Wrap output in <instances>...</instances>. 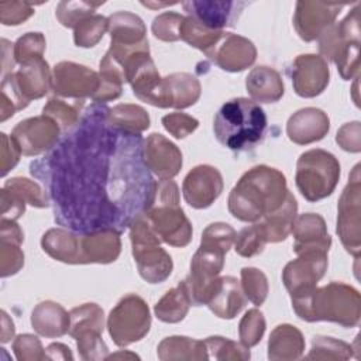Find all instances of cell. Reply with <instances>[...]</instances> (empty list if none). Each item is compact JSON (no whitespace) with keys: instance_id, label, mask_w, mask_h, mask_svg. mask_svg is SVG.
Masks as SVG:
<instances>
[{"instance_id":"obj_45","label":"cell","mask_w":361,"mask_h":361,"mask_svg":"<svg viewBox=\"0 0 361 361\" xmlns=\"http://www.w3.org/2000/svg\"><path fill=\"white\" fill-rule=\"evenodd\" d=\"M241 289L245 298L255 306H261L268 296L267 275L254 267H244L241 269Z\"/></svg>"},{"instance_id":"obj_1","label":"cell","mask_w":361,"mask_h":361,"mask_svg":"<svg viewBox=\"0 0 361 361\" xmlns=\"http://www.w3.org/2000/svg\"><path fill=\"white\" fill-rule=\"evenodd\" d=\"M107 113L106 104H90L52 149L30 164L55 221L73 233H123L154 199L157 180L144 161L142 135L113 127Z\"/></svg>"},{"instance_id":"obj_59","label":"cell","mask_w":361,"mask_h":361,"mask_svg":"<svg viewBox=\"0 0 361 361\" xmlns=\"http://www.w3.org/2000/svg\"><path fill=\"white\" fill-rule=\"evenodd\" d=\"M45 360H73V354L68 345L52 343L45 348Z\"/></svg>"},{"instance_id":"obj_24","label":"cell","mask_w":361,"mask_h":361,"mask_svg":"<svg viewBox=\"0 0 361 361\" xmlns=\"http://www.w3.org/2000/svg\"><path fill=\"white\" fill-rule=\"evenodd\" d=\"M116 230H97L80 234L79 264H110L121 252V240Z\"/></svg>"},{"instance_id":"obj_18","label":"cell","mask_w":361,"mask_h":361,"mask_svg":"<svg viewBox=\"0 0 361 361\" xmlns=\"http://www.w3.org/2000/svg\"><path fill=\"white\" fill-rule=\"evenodd\" d=\"M223 176L212 165H197L188 172L182 183L185 202L193 209H207L223 192Z\"/></svg>"},{"instance_id":"obj_27","label":"cell","mask_w":361,"mask_h":361,"mask_svg":"<svg viewBox=\"0 0 361 361\" xmlns=\"http://www.w3.org/2000/svg\"><path fill=\"white\" fill-rule=\"evenodd\" d=\"M31 326L37 334L47 338H56L69 331L71 316L59 303L44 300L32 309Z\"/></svg>"},{"instance_id":"obj_28","label":"cell","mask_w":361,"mask_h":361,"mask_svg":"<svg viewBox=\"0 0 361 361\" xmlns=\"http://www.w3.org/2000/svg\"><path fill=\"white\" fill-rule=\"evenodd\" d=\"M245 89L255 103H275L285 93L279 72L265 65L251 69L245 78Z\"/></svg>"},{"instance_id":"obj_57","label":"cell","mask_w":361,"mask_h":361,"mask_svg":"<svg viewBox=\"0 0 361 361\" xmlns=\"http://www.w3.org/2000/svg\"><path fill=\"white\" fill-rule=\"evenodd\" d=\"M25 202L16 195L14 192L1 188L0 190V206H1V219L18 220L25 212Z\"/></svg>"},{"instance_id":"obj_33","label":"cell","mask_w":361,"mask_h":361,"mask_svg":"<svg viewBox=\"0 0 361 361\" xmlns=\"http://www.w3.org/2000/svg\"><path fill=\"white\" fill-rule=\"evenodd\" d=\"M158 358L172 360H209V353L203 340H195L186 336L165 337L157 348Z\"/></svg>"},{"instance_id":"obj_22","label":"cell","mask_w":361,"mask_h":361,"mask_svg":"<svg viewBox=\"0 0 361 361\" xmlns=\"http://www.w3.org/2000/svg\"><path fill=\"white\" fill-rule=\"evenodd\" d=\"M330 130L329 116L317 107H305L293 113L286 123L288 138L298 145L323 140Z\"/></svg>"},{"instance_id":"obj_49","label":"cell","mask_w":361,"mask_h":361,"mask_svg":"<svg viewBox=\"0 0 361 361\" xmlns=\"http://www.w3.org/2000/svg\"><path fill=\"white\" fill-rule=\"evenodd\" d=\"M235 235L237 233L230 224L221 221L212 223L203 230L200 245L212 247L227 254L235 241Z\"/></svg>"},{"instance_id":"obj_29","label":"cell","mask_w":361,"mask_h":361,"mask_svg":"<svg viewBox=\"0 0 361 361\" xmlns=\"http://www.w3.org/2000/svg\"><path fill=\"white\" fill-rule=\"evenodd\" d=\"M305 338L299 329L292 324H278L269 334L268 358L271 361H292L302 357Z\"/></svg>"},{"instance_id":"obj_48","label":"cell","mask_w":361,"mask_h":361,"mask_svg":"<svg viewBox=\"0 0 361 361\" xmlns=\"http://www.w3.org/2000/svg\"><path fill=\"white\" fill-rule=\"evenodd\" d=\"M267 244V238L262 233L261 226L254 223L252 226L244 227L237 235L234 241V250L238 255L244 258H251L264 251V247Z\"/></svg>"},{"instance_id":"obj_37","label":"cell","mask_w":361,"mask_h":361,"mask_svg":"<svg viewBox=\"0 0 361 361\" xmlns=\"http://www.w3.org/2000/svg\"><path fill=\"white\" fill-rule=\"evenodd\" d=\"M85 106V100H68L62 97H52L42 107V114L54 118L61 127L62 133L71 130L79 121L82 116V109Z\"/></svg>"},{"instance_id":"obj_20","label":"cell","mask_w":361,"mask_h":361,"mask_svg":"<svg viewBox=\"0 0 361 361\" xmlns=\"http://www.w3.org/2000/svg\"><path fill=\"white\" fill-rule=\"evenodd\" d=\"M206 56L226 72H241L255 62L257 48L243 35L224 32Z\"/></svg>"},{"instance_id":"obj_54","label":"cell","mask_w":361,"mask_h":361,"mask_svg":"<svg viewBox=\"0 0 361 361\" xmlns=\"http://www.w3.org/2000/svg\"><path fill=\"white\" fill-rule=\"evenodd\" d=\"M34 14V6L27 1H1L0 23L3 25H20Z\"/></svg>"},{"instance_id":"obj_35","label":"cell","mask_w":361,"mask_h":361,"mask_svg":"<svg viewBox=\"0 0 361 361\" xmlns=\"http://www.w3.org/2000/svg\"><path fill=\"white\" fill-rule=\"evenodd\" d=\"M107 120L113 127L135 134H141L149 127V116L147 110L130 103L117 104L109 109Z\"/></svg>"},{"instance_id":"obj_34","label":"cell","mask_w":361,"mask_h":361,"mask_svg":"<svg viewBox=\"0 0 361 361\" xmlns=\"http://www.w3.org/2000/svg\"><path fill=\"white\" fill-rule=\"evenodd\" d=\"M190 305L192 302L185 282L180 281L157 302L154 313L157 319L164 323H179L186 317Z\"/></svg>"},{"instance_id":"obj_15","label":"cell","mask_w":361,"mask_h":361,"mask_svg":"<svg viewBox=\"0 0 361 361\" xmlns=\"http://www.w3.org/2000/svg\"><path fill=\"white\" fill-rule=\"evenodd\" d=\"M327 252L305 251L288 262L282 271V282L290 296L313 289L327 271Z\"/></svg>"},{"instance_id":"obj_13","label":"cell","mask_w":361,"mask_h":361,"mask_svg":"<svg viewBox=\"0 0 361 361\" xmlns=\"http://www.w3.org/2000/svg\"><path fill=\"white\" fill-rule=\"evenodd\" d=\"M99 86V72L85 65L62 61L52 69V90L58 97L71 100L93 99Z\"/></svg>"},{"instance_id":"obj_50","label":"cell","mask_w":361,"mask_h":361,"mask_svg":"<svg viewBox=\"0 0 361 361\" xmlns=\"http://www.w3.org/2000/svg\"><path fill=\"white\" fill-rule=\"evenodd\" d=\"M183 16L173 11H165L157 16L152 21L151 31L155 38L165 41V42H175L180 39L179 30L183 21Z\"/></svg>"},{"instance_id":"obj_12","label":"cell","mask_w":361,"mask_h":361,"mask_svg":"<svg viewBox=\"0 0 361 361\" xmlns=\"http://www.w3.org/2000/svg\"><path fill=\"white\" fill-rule=\"evenodd\" d=\"M224 252L206 245H199L193 254L190 272L183 279L192 305L202 306L207 303L224 267Z\"/></svg>"},{"instance_id":"obj_36","label":"cell","mask_w":361,"mask_h":361,"mask_svg":"<svg viewBox=\"0 0 361 361\" xmlns=\"http://www.w3.org/2000/svg\"><path fill=\"white\" fill-rule=\"evenodd\" d=\"M226 31H214L210 30L200 23H197L195 18L186 16L180 24L179 37L182 41L189 44L193 48H197L204 55H207L214 45L220 41V38L224 35Z\"/></svg>"},{"instance_id":"obj_61","label":"cell","mask_w":361,"mask_h":361,"mask_svg":"<svg viewBox=\"0 0 361 361\" xmlns=\"http://www.w3.org/2000/svg\"><path fill=\"white\" fill-rule=\"evenodd\" d=\"M111 358H140V357L137 354H134V353H123V351H120V353L107 355L106 360H111Z\"/></svg>"},{"instance_id":"obj_42","label":"cell","mask_w":361,"mask_h":361,"mask_svg":"<svg viewBox=\"0 0 361 361\" xmlns=\"http://www.w3.org/2000/svg\"><path fill=\"white\" fill-rule=\"evenodd\" d=\"M104 1H61L56 6L55 16L61 25L66 28H75L85 18L96 14V8L100 7Z\"/></svg>"},{"instance_id":"obj_2","label":"cell","mask_w":361,"mask_h":361,"mask_svg":"<svg viewBox=\"0 0 361 361\" xmlns=\"http://www.w3.org/2000/svg\"><path fill=\"white\" fill-rule=\"evenodd\" d=\"M288 192L286 178L281 171L268 165H257L233 186L227 207L237 220L257 223L275 212L283 203Z\"/></svg>"},{"instance_id":"obj_41","label":"cell","mask_w":361,"mask_h":361,"mask_svg":"<svg viewBox=\"0 0 361 361\" xmlns=\"http://www.w3.org/2000/svg\"><path fill=\"white\" fill-rule=\"evenodd\" d=\"M76 341L79 355L85 361L106 360L109 348L102 338V333L93 329H85L71 336Z\"/></svg>"},{"instance_id":"obj_32","label":"cell","mask_w":361,"mask_h":361,"mask_svg":"<svg viewBox=\"0 0 361 361\" xmlns=\"http://www.w3.org/2000/svg\"><path fill=\"white\" fill-rule=\"evenodd\" d=\"M80 234L66 228H49L41 238V247L51 258L65 264H79Z\"/></svg>"},{"instance_id":"obj_17","label":"cell","mask_w":361,"mask_h":361,"mask_svg":"<svg viewBox=\"0 0 361 361\" xmlns=\"http://www.w3.org/2000/svg\"><path fill=\"white\" fill-rule=\"evenodd\" d=\"M293 90L300 97H316L324 92L330 82L327 61L316 54L298 55L289 69Z\"/></svg>"},{"instance_id":"obj_43","label":"cell","mask_w":361,"mask_h":361,"mask_svg":"<svg viewBox=\"0 0 361 361\" xmlns=\"http://www.w3.org/2000/svg\"><path fill=\"white\" fill-rule=\"evenodd\" d=\"M209 353V358H214L219 361L224 360H250V348L244 347L241 343L233 341L220 336H210L203 340Z\"/></svg>"},{"instance_id":"obj_10","label":"cell","mask_w":361,"mask_h":361,"mask_svg":"<svg viewBox=\"0 0 361 361\" xmlns=\"http://www.w3.org/2000/svg\"><path fill=\"white\" fill-rule=\"evenodd\" d=\"M149 327V307L147 302L135 293L123 296L107 317L109 334L118 347H127L142 340L148 334Z\"/></svg>"},{"instance_id":"obj_25","label":"cell","mask_w":361,"mask_h":361,"mask_svg":"<svg viewBox=\"0 0 361 361\" xmlns=\"http://www.w3.org/2000/svg\"><path fill=\"white\" fill-rule=\"evenodd\" d=\"M293 251L302 254L305 251L329 252L331 237L327 233L324 219L317 213H303L296 217L293 228Z\"/></svg>"},{"instance_id":"obj_9","label":"cell","mask_w":361,"mask_h":361,"mask_svg":"<svg viewBox=\"0 0 361 361\" xmlns=\"http://www.w3.org/2000/svg\"><path fill=\"white\" fill-rule=\"evenodd\" d=\"M130 230V241L140 276L148 283H161L169 278L173 269L171 255L159 245L161 240L149 226L147 217H137Z\"/></svg>"},{"instance_id":"obj_40","label":"cell","mask_w":361,"mask_h":361,"mask_svg":"<svg viewBox=\"0 0 361 361\" xmlns=\"http://www.w3.org/2000/svg\"><path fill=\"white\" fill-rule=\"evenodd\" d=\"M107 27H109L107 17L102 14H93L85 18L73 28L75 45L80 48L94 47L106 34Z\"/></svg>"},{"instance_id":"obj_60","label":"cell","mask_w":361,"mask_h":361,"mask_svg":"<svg viewBox=\"0 0 361 361\" xmlns=\"http://www.w3.org/2000/svg\"><path fill=\"white\" fill-rule=\"evenodd\" d=\"M14 330H16V327H14L13 320L8 317V314L4 310H1V338H0V341L3 344L8 343L14 337Z\"/></svg>"},{"instance_id":"obj_55","label":"cell","mask_w":361,"mask_h":361,"mask_svg":"<svg viewBox=\"0 0 361 361\" xmlns=\"http://www.w3.org/2000/svg\"><path fill=\"white\" fill-rule=\"evenodd\" d=\"M336 142L347 152L361 151V126L360 121H351L341 126L336 135Z\"/></svg>"},{"instance_id":"obj_39","label":"cell","mask_w":361,"mask_h":361,"mask_svg":"<svg viewBox=\"0 0 361 361\" xmlns=\"http://www.w3.org/2000/svg\"><path fill=\"white\" fill-rule=\"evenodd\" d=\"M69 316H71V326L68 331L69 336L85 329H93L103 333L104 312L96 303H83L80 306H76L69 312Z\"/></svg>"},{"instance_id":"obj_4","label":"cell","mask_w":361,"mask_h":361,"mask_svg":"<svg viewBox=\"0 0 361 361\" xmlns=\"http://www.w3.org/2000/svg\"><path fill=\"white\" fill-rule=\"evenodd\" d=\"M267 114L251 99L235 97L226 102L214 116L216 140L233 151L255 148L265 135Z\"/></svg>"},{"instance_id":"obj_19","label":"cell","mask_w":361,"mask_h":361,"mask_svg":"<svg viewBox=\"0 0 361 361\" xmlns=\"http://www.w3.org/2000/svg\"><path fill=\"white\" fill-rule=\"evenodd\" d=\"M142 154L149 172L161 180L175 178L183 164L180 149L159 133H152L144 140Z\"/></svg>"},{"instance_id":"obj_58","label":"cell","mask_w":361,"mask_h":361,"mask_svg":"<svg viewBox=\"0 0 361 361\" xmlns=\"http://www.w3.org/2000/svg\"><path fill=\"white\" fill-rule=\"evenodd\" d=\"M0 241L17 243V244L21 245L23 241H24V233L14 220L1 219V221H0Z\"/></svg>"},{"instance_id":"obj_5","label":"cell","mask_w":361,"mask_h":361,"mask_svg":"<svg viewBox=\"0 0 361 361\" xmlns=\"http://www.w3.org/2000/svg\"><path fill=\"white\" fill-rule=\"evenodd\" d=\"M179 202L178 185L172 179L158 180L152 203L144 216L162 243L182 248L190 243L193 230Z\"/></svg>"},{"instance_id":"obj_52","label":"cell","mask_w":361,"mask_h":361,"mask_svg":"<svg viewBox=\"0 0 361 361\" xmlns=\"http://www.w3.org/2000/svg\"><path fill=\"white\" fill-rule=\"evenodd\" d=\"M21 245L10 241H0V275L7 278L17 274L24 265V252Z\"/></svg>"},{"instance_id":"obj_53","label":"cell","mask_w":361,"mask_h":361,"mask_svg":"<svg viewBox=\"0 0 361 361\" xmlns=\"http://www.w3.org/2000/svg\"><path fill=\"white\" fill-rule=\"evenodd\" d=\"M164 128L178 140H182L192 134L199 127V120L186 113H169L162 117Z\"/></svg>"},{"instance_id":"obj_46","label":"cell","mask_w":361,"mask_h":361,"mask_svg":"<svg viewBox=\"0 0 361 361\" xmlns=\"http://www.w3.org/2000/svg\"><path fill=\"white\" fill-rule=\"evenodd\" d=\"M265 317L258 309L247 310L238 324L240 343L247 348L257 345L265 333Z\"/></svg>"},{"instance_id":"obj_26","label":"cell","mask_w":361,"mask_h":361,"mask_svg":"<svg viewBox=\"0 0 361 361\" xmlns=\"http://www.w3.org/2000/svg\"><path fill=\"white\" fill-rule=\"evenodd\" d=\"M245 300L247 298L237 278L219 276L206 306L214 316L230 320L244 309Z\"/></svg>"},{"instance_id":"obj_23","label":"cell","mask_w":361,"mask_h":361,"mask_svg":"<svg viewBox=\"0 0 361 361\" xmlns=\"http://www.w3.org/2000/svg\"><path fill=\"white\" fill-rule=\"evenodd\" d=\"M202 93L200 82L188 72H175L162 78L159 89V109H188L193 106Z\"/></svg>"},{"instance_id":"obj_14","label":"cell","mask_w":361,"mask_h":361,"mask_svg":"<svg viewBox=\"0 0 361 361\" xmlns=\"http://www.w3.org/2000/svg\"><path fill=\"white\" fill-rule=\"evenodd\" d=\"M61 127L48 116L30 117L20 121L11 131L13 140L23 155L35 157L52 149L61 138Z\"/></svg>"},{"instance_id":"obj_7","label":"cell","mask_w":361,"mask_h":361,"mask_svg":"<svg viewBox=\"0 0 361 361\" xmlns=\"http://www.w3.org/2000/svg\"><path fill=\"white\" fill-rule=\"evenodd\" d=\"M320 56L331 61L344 80L360 76V4L338 23L329 27L319 38Z\"/></svg>"},{"instance_id":"obj_6","label":"cell","mask_w":361,"mask_h":361,"mask_svg":"<svg viewBox=\"0 0 361 361\" xmlns=\"http://www.w3.org/2000/svg\"><path fill=\"white\" fill-rule=\"evenodd\" d=\"M52 89V73L44 58L20 65L18 71L1 79L0 120L6 121L17 110L25 109L31 100L44 97Z\"/></svg>"},{"instance_id":"obj_44","label":"cell","mask_w":361,"mask_h":361,"mask_svg":"<svg viewBox=\"0 0 361 361\" xmlns=\"http://www.w3.org/2000/svg\"><path fill=\"white\" fill-rule=\"evenodd\" d=\"M3 188L14 192L25 203H28L34 207L42 209V207H48L51 204L45 189L28 178H23V176L11 178V179L6 180Z\"/></svg>"},{"instance_id":"obj_8","label":"cell","mask_w":361,"mask_h":361,"mask_svg":"<svg viewBox=\"0 0 361 361\" xmlns=\"http://www.w3.org/2000/svg\"><path fill=\"white\" fill-rule=\"evenodd\" d=\"M340 180V162L329 151L313 148L298 158L295 183L309 202L330 196Z\"/></svg>"},{"instance_id":"obj_16","label":"cell","mask_w":361,"mask_h":361,"mask_svg":"<svg viewBox=\"0 0 361 361\" xmlns=\"http://www.w3.org/2000/svg\"><path fill=\"white\" fill-rule=\"evenodd\" d=\"M345 7L343 3H323L303 0L298 1L293 14V27L300 39L312 42L336 23L337 16Z\"/></svg>"},{"instance_id":"obj_31","label":"cell","mask_w":361,"mask_h":361,"mask_svg":"<svg viewBox=\"0 0 361 361\" xmlns=\"http://www.w3.org/2000/svg\"><path fill=\"white\" fill-rule=\"evenodd\" d=\"M110 44L114 45H138L147 39V27L144 21L134 13L117 11L107 17Z\"/></svg>"},{"instance_id":"obj_51","label":"cell","mask_w":361,"mask_h":361,"mask_svg":"<svg viewBox=\"0 0 361 361\" xmlns=\"http://www.w3.org/2000/svg\"><path fill=\"white\" fill-rule=\"evenodd\" d=\"M13 350L18 361H39L45 360V348L39 338L34 334H20L13 343Z\"/></svg>"},{"instance_id":"obj_11","label":"cell","mask_w":361,"mask_h":361,"mask_svg":"<svg viewBox=\"0 0 361 361\" xmlns=\"http://www.w3.org/2000/svg\"><path fill=\"white\" fill-rule=\"evenodd\" d=\"M347 252L358 258L361 252V176L357 164L348 178L337 204V228Z\"/></svg>"},{"instance_id":"obj_38","label":"cell","mask_w":361,"mask_h":361,"mask_svg":"<svg viewBox=\"0 0 361 361\" xmlns=\"http://www.w3.org/2000/svg\"><path fill=\"white\" fill-rule=\"evenodd\" d=\"M354 355L351 344L327 336H314L312 340V348L305 357L306 360H348Z\"/></svg>"},{"instance_id":"obj_30","label":"cell","mask_w":361,"mask_h":361,"mask_svg":"<svg viewBox=\"0 0 361 361\" xmlns=\"http://www.w3.org/2000/svg\"><path fill=\"white\" fill-rule=\"evenodd\" d=\"M296 217L298 202L295 196L290 192H288L283 203L275 212L264 216L258 221L267 238V243L283 241L292 233Z\"/></svg>"},{"instance_id":"obj_56","label":"cell","mask_w":361,"mask_h":361,"mask_svg":"<svg viewBox=\"0 0 361 361\" xmlns=\"http://www.w3.org/2000/svg\"><path fill=\"white\" fill-rule=\"evenodd\" d=\"M1 138V147H0V173L1 176H6L20 161L21 149L17 145V142L13 140V137H8L6 133L0 134Z\"/></svg>"},{"instance_id":"obj_62","label":"cell","mask_w":361,"mask_h":361,"mask_svg":"<svg viewBox=\"0 0 361 361\" xmlns=\"http://www.w3.org/2000/svg\"><path fill=\"white\" fill-rule=\"evenodd\" d=\"M142 6L145 7H149V8H159V7H165V6H173V4H178L176 1H172V3H152V1H141Z\"/></svg>"},{"instance_id":"obj_3","label":"cell","mask_w":361,"mask_h":361,"mask_svg":"<svg viewBox=\"0 0 361 361\" xmlns=\"http://www.w3.org/2000/svg\"><path fill=\"white\" fill-rule=\"evenodd\" d=\"M296 316L305 322H331L343 327H357L361 319L360 292L344 282H330L322 288L290 296Z\"/></svg>"},{"instance_id":"obj_21","label":"cell","mask_w":361,"mask_h":361,"mask_svg":"<svg viewBox=\"0 0 361 361\" xmlns=\"http://www.w3.org/2000/svg\"><path fill=\"white\" fill-rule=\"evenodd\" d=\"M245 6L247 3L244 1L219 0H189L182 3V7L189 17L214 31L234 27Z\"/></svg>"},{"instance_id":"obj_47","label":"cell","mask_w":361,"mask_h":361,"mask_svg":"<svg viewBox=\"0 0 361 361\" xmlns=\"http://www.w3.org/2000/svg\"><path fill=\"white\" fill-rule=\"evenodd\" d=\"M47 41L41 32H27L13 44L14 59L18 65L42 58Z\"/></svg>"}]
</instances>
